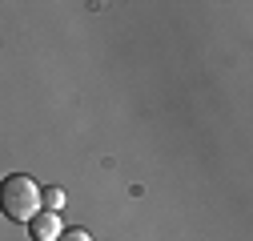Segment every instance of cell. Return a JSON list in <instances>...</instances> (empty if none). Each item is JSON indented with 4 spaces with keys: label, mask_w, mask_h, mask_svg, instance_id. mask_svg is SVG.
<instances>
[{
    "label": "cell",
    "mask_w": 253,
    "mask_h": 241,
    "mask_svg": "<svg viewBox=\"0 0 253 241\" xmlns=\"http://www.w3.org/2000/svg\"><path fill=\"white\" fill-rule=\"evenodd\" d=\"M0 209H4V217L28 225L37 213H44V189L28 173H12V177H4V185H0Z\"/></svg>",
    "instance_id": "1"
},
{
    "label": "cell",
    "mask_w": 253,
    "mask_h": 241,
    "mask_svg": "<svg viewBox=\"0 0 253 241\" xmlns=\"http://www.w3.org/2000/svg\"><path fill=\"white\" fill-rule=\"evenodd\" d=\"M28 233H33L37 241H60V233H65V225H60V217L56 213H37L33 221H28Z\"/></svg>",
    "instance_id": "2"
},
{
    "label": "cell",
    "mask_w": 253,
    "mask_h": 241,
    "mask_svg": "<svg viewBox=\"0 0 253 241\" xmlns=\"http://www.w3.org/2000/svg\"><path fill=\"white\" fill-rule=\"evenodd\" d=\"M44 209H48V213H60V209H65V189H60V185L44 189Z\"/></svg>",
    "instance_id": "3"
},
{
    "label": "cell",
    "mask_w": 253,
    "mask_h": 241,
    "mask_svg": "<svg viewBox=\"0 0 253 241\" xmlns=\"http://www.w3.org/2000/svg\"><path fill=\"white\" fill-rule=\"evenodd\" d=\"M60 241H92V237H88V229H65Z\"/></svg>",
    "instance_id": "4"
}]
</instances>
